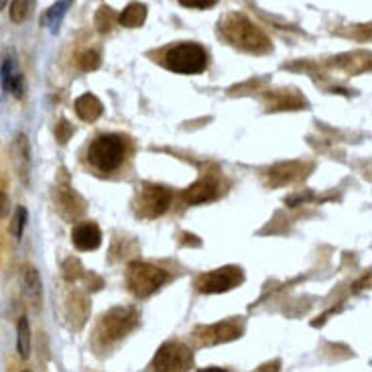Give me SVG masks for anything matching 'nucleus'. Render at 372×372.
<instances>
[{
	"label": "nucleus",
	"mask_w": 372,
	"mask_h": 372,
	"mask_svg": "<svg viewBox=\"0 0 372 372\" xmlns=\"http://www.w3.org/2000/svg\"><path fill=\"white\" fill-rule=\"evenodd\" d=\"M220 31H222L224 39L238 49L248 51V53L271 51V39L252 21H248L245 15H238V13L228 15L220 25Z\"/></svg>",
	"instance_id": "nucleus-1"
},
{
	"label": "nucleus",
	"mask_w": 372,
	"mask_h": 372,
	"mask_svg": "<svg viewBox=\"0 0 372 372\" xmlns=\"http://www.w3.org/2000/svg\"><path fill=\"white\" fill-rule=\"evenodd\" d=\"M124 155H126V147L123 137L118 134H100L88 147L90 165L104 173L118 169L124 163Z\"/></svg>",
	"instance_id": "nucleus-2"
},
{
	"label": "nucleus",
	"mask_w": 372,
	"mask_h": 372,
	"mask_svg": "<svg viewBox=\"0 0 372 372\" xmlns=\"http://www.w3.org/2000/svg\"><path fill=\"white\" fill-rule=\"evenodd\" d=\"M167 281V273L150 263H130L126 269V285L130 289L132 295L145 299L150 297L153 293H157Z\"/></svg>",
	"instance_id": "nucleus-3"
},
{
	"label": "nucleus",
	"mask_w": 372,
	"mask_h": 372,
	"mask_svg": "<svg viewBox=\"0 0 372 372\" xmlns=\"http://www.w3.org/2000/svg\"><path fill=\"white\" fill-rule=\"evenodd\" d=\"M163 63L173 74L196 75L208 68V53L198 43H179L165 53Z\"/></svg>",
	"instance_id": "nucleus-4"
},
{
	"label": "nucleus",
	"mask_w": 372,
	"mask_h": 372,
	"mask_svg": "<svg viewBox=\"0 0 372 372\" xmlns=\"http://www.w3.org/2000/svg\"><path fill=\"white\" fill-rule=\"evenodd\" d=\"M137 323H139V311L134 307H114L108 313H104L98 334L104 344H110L124 338L128 332H132Z\"/></svg>",
	"instance_id": "nucleus-5"
},
{
	"label": "nucleus",
	"mask_w": 372,
	"mask_h": 372,
	"mask_svg": "<svg viewBox=\"0 0 372 372\" xmlns=\"http://www.w3.org/2000/svg\"><path fill=\"white\" fill-rule=\"evenodd\" d=\"M242 283H245V273H242L240 267H234V265L199 274L196 279L198 291L199 293H206V295L226 293V291H230L234 287H240Z\"/></svg>",
	"instance_id": "nucleus-6"
},
{
	"label": "nucleus",
	"mask_w": 372,
	"mask_h": 372,
	"mask_svg": "<svg viewBox=\"0 0 372 372\" xmlns=\"http://www.w3.org/2000/svg\"><path fill=\"white\" fill-rule=\"evenodd\" d=\"M194 366V354L189 346L181 342H167L159 348L155 358L150 360V371H192Z\"/></svg>",
	"instance_id": "nucleus-7"
},
{
	"label": "nucleus",
	"mask_w": 372,
	"mask_h": 372,
	"mask_svg": "<svg viewBox=\"0 0 372 372\" xmlns=\"http://www.w3.org/2000/svg\"><path fill=\"white\" fill-rule=\"evenodd\" d=\"M245 332V322L242 320H224L214 325H206V327H198L196 330V338L203 346H216V344H224V342H232L236 338H240Z\"/></svg>",
	"instance_id": "nucleus-8"
},
{
	"label": "nucleus",
	"mask_w": 372,
	"mask_h": 372,
	"mask_svg": "<svg viewBox=\"0 0 372 372\" xmlns=\"http://www.w3.org/2000/svg\"><path fill=\"white\" fill-rule=\"evenodd\" d=\"M0 77H2V86L8 94H13L15 98L25 96V82H23V74H21L15 51H8L4 55V61H2V68H0Z\"/></svg>",
	"instance_id": "nucleus-9"
},
{
	"label": "nucleus",
	"mask_w": 372,
	"mask_h": 372,
	"mask_svg": "<svg viewBox=\"0 0 372 372\" xmlns=\"http://www.w3.org/2000/svg\"><path fill=\"white\" fill-rule=\"evenodd\" d=\"M143 208L147 212V216L150 218H157V216H163L169 206H171V192L163 185H145L143 187Z\"/></svg>",
	"instance_id": "nucleus-10"
},
{
	"label": "nucleus",
	"mask_w": 372,
	"mask_h": 372,
	"mask_svg": "<svg viewBox=\"0 0 372 372\" xmlns=\"http://www.w3.org/2000/svg\"><path fill=\"white\" fill-rule=\"evenodd\" d=\"M13 161L19 179L26 185L31 181V143L25 132H19L13 141Z\"/></svg>",
	"instance_id": "nucleus-11"
},
{
	"label": "nucleus",
	"mask_w": 372,
	"mask_h": 372,
	"mask_svg": "<svg viewBox=\"0 0 372 372\" xmlns=\"http://www.w3.org/2000/svg\"><path fill=\"white\" fill-rule=\"evenodd\" d=\"M72 242L77 250H98L102 245V230L94 222L77 224L72 230Z\"/></svg>",
	"instance_id": "nucleus-12"
},
{
	"label": "nucleus",
	"mask_w": 372,
	"mask_h": 372,
	"mask_svg": "<svg viewBox=\"0 0 372 372\" xmlns=\"http://www.w3.org/2000/svg\"><path fill=\"white\" fill-rule=\"evenodd\" d=\"M23 293L31 307L39 309L41 301H43V283H41V274L33 267L25 265L23 267Z\"/></svg>",
	"instance_id": "nucleus-13"
},
{
	"label": "nucleus",
	"mask_w": 372,
	"mask_h": 372,
	"mask_svg": "<svg viewBox=\"0 0 372 372\" xmlns=\"http://www.w3.org/2000/svg\"><path fill=\"white\" fill-rule=\"evenodd\" d=\"M216 198H218V185L212 179H199L198 183H194L183 194V199L187 206H198V203H206V201H212Z\"/></svg>",
	"instance_id": "nucleus-14"
},
{
	"label": "nucleus",
	"mask_w": 372,
	"mask_h": 372,
	"mask_svg": "<svg viewBox=\"0 0 372 372\" xmlns=\"http://www.w3.org/2000/svg\"><path fill=\"white\" fill-rule=\"evenodd\" d=\"M104 112V106L94 94H82L75 100V114L84 121V123H96Z\"/></svg>",
	"instance_id": "nucleus-15"
},
{
	"label": "nucleus",
	"mask_w": 372,
	"mask_h": 372,
	"mask_svg": "<svg viewBox=\"0 0 372 372\" xmlns=\"http://www.w3.org/2000/svg\"><path fill=\"white\" fill-rule=\"evenodd\" d=\"M74 2L75 0H55L49 6V10L43 15V25L47 26L51 33H57L61 23H63V19H65V15H68V10L72 8Z\"/></svg>",
	"instance_id": "nucleus-16"
},
{
	"label": "nucleus",
	"mask_w": 372,
	"mask_h": 372,
	"mask_svg": "<svg viewBox=\"0 0 372 372\" xmlns=\"http://www.w3.org/2000/svg\"><path fill=\"white\" fill-rule=\"evenodd\" d=\"M147 21V6L143 2H130L123 13L118 15V23L126 29L143 26Z\"/></svg>",
	"instance_id": "nucleus-17"
},
{
	"label": "nucleus",
	"mask_w": 372,
	"mask_h": 372,
	"mask_svg": "<svg viewBox=\"0 0 372 372\" xmlns=\"http://www.w3.org/2000/svg\"><path fill=\"white\" fill-rule=\"evenodd\" d=\"M17 350L23 360L31 356V325L25 316L17 323Z\"/></svg>",
	"instance_id": "nucleus-18"
},
{
	"label": "nucleus",
	"mask_w": 372,
	"mask_h": 372,
	"mask_svg": "<svg viewBox=\"0 0 372 372\" xmlns=\"http://www.w3.org/2000/svg\"><path fill=\"white\" fill-rule=\"evenodd\" d=\"M114 21H116V13L110 6H100L96 17H94V25L98 29V33H102V35L110 33L112 26H114Z\"/></svg>",
	"instance_id": "nucleus-19"
},
{
	"label": "nucleus",
	"mask_w": 372,
	"mask_h": 372,
	"mask_svg": "<svg viewBox=\"0 0 372 372\" xmlns=\"http://www.w3.org/2000/svg\"><path fill=\"white\" fill-rule=\"evenodd\" d=\"M29 17H31V0H13L10 4L13 23H25Z\"/></svg>",
	"instance_id": "nucleus-20"
},
{
	"label": "nucleus",
	"mask_w": 372,
	"mask_h": 372,
	"mask_svg": "<svg viewBox=\"0 0 372 372\" xmlns=\"http://www.w3.org/2000/svg\"><path fill=\"white\" fill-rule=\"evenodd\" d=\"M25 224H26V210L23 206H19V208L15 210V216H13V222H10V232H13L15 240H21L23 230H25Z\"/></svg>",
	"instance_id": "nucleus-21"
},
{
	"label": "nucleus",
	"mask_w": 372,
	"mask_h": 372,
	"mask_svg": "<svg viewBox=\"0 0 372 372\" xmlns=\"http://www.w3.org/2000/svg\"><path fill=\"white\" fill-rule=\"evenodd\" d=\"M100 53L98 51H84L79 57H77V63L84 72H94L100 68Z\"/></svg>",
	"instance_id": "nucleus-22"
},
{
	"label": "nucleus",
	"mask_w": 372,
	"mask_h": 372,
	"mask_svg": "<svg viewBox=\"0 0 372 372\" xmlns=\"http://www.w3.org/2000/svg\"><path fill=\"white\" fill-rule=\"evenodd\" d=\"M72 134H74V126L68 123L65 118H61V121L57 123V128H55V139H57V143L65 145V143L72 139Z\"/></svg>",
	"instance_id": "nucleus-23"
},
{
	"label": "nucleus",
	"mask_w": 372,
	"mask_h": 372,
	"mask_svg": "<svg viewBox=\"0 0 372 372\" xmlns=\"http://www.w3.org/2000/svg\"><path fill=\"white\" fill-rule=\"evenodd\" d=\"M79 274H82V263L77 258H68L63 263V277L68 281H75V279H79Z\"/></svg>",
	"instance_id": "nucleus-24"
},
{
	"label": "nucleus",
	"mask_w": 372,
	"mask_h": 372,
	"mask_svg": "<svg viewBox=\"0 0 372 372\" xmlns=\"http://www.w3.org/2000/svg\"><path fill=\"white\" fill-rule=\"evenodd\" d=\"M218 0H179V4L187 8H212Z\"/></svg>",
	"instance_id": "nucleus-25"
},
{
	"label": "nucleus",
	"mask_w": 372,
	"mask_h": 372,
	"mask_svg": "<svg viewBox=\"0 0 372 372\" xmlns=\"http://www.w3.org/2000/svg\"><path fill=\"white\" fill-rule=\"evenodd\" d=\"M8 210H10V198L6 192H0V220L8 216Z\"/></svg>",
	"instance_id": "nucleus-26"
},
{
	"label": "nucleus",
	"mask_w": 372,
	"mask_h": 372,
	"mask_svg": "<svg viewBox=\"0 0 372 372\" xmlns=\"http://www.w3.org/2000/svg\"><path fill=\"white\" fill-rule=\"evenodd\" d=\"M311 198V194H305V196H301V194H295V196H289L287 198V206L289 208H295V206H299L301 201H305V199Z\"/></svg>",
	"instance_id": "nucleus-27"
},
{
	"label": "nucleus",
	"mask_w": 372,
	"mask_h": 372,
	"mask_svg": "<svg viewBox=\"0 0 372 372\" xmlns=\"http://www.w3.org/2000/svg\"><path fill=\"white\" fill-rule=\"evenodd\" d=\"M6 2H8V0H0V13H2V8L6 6Z\"/></svg>",
	"instance_id": "nucleus-28"
}]
</instances>
